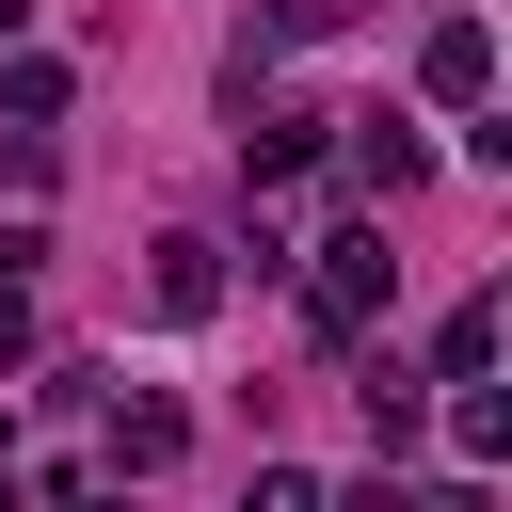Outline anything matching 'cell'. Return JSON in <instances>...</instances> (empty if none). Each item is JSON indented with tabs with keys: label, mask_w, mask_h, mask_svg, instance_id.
I'll return each instance as SVG.
<instances>
[{
	"label": "cell",
	"mask_w": 512,
	"mask_h": 512,
	"mask_svg": "<svg viewBox=\"0 0 512 512\" xmlns=\"http://www.w3.org/2000/svg\"><path fill=\"white\" fill-rule=\"evenodd\" d=\"M384 272H400V256H384L368 224H336V240H320V288H304V320H320V336H352V320L384 304Z\"/></svg>",
	"instance_id": "6da1fadb"
},
{
	"label": "cell",
	"mask_w": 512,
	"mask_h": 512,
	"mask_svg": "<svg viewBox=\"0 0 512 512\" xmlns=\"http://www.w3.org/2000/svg\"><path fill=\"white\" fill-rule=\"evenodd\" d=\"M416 80H432L448 112H480V96H496V32H480V16H432V48H416Z\"/></svg>",
	"instance_id": "7a4b0ae2"
},
{
	"label": "cell",
	"mask_w": 512,
	"mask_h": 512,
	"mask_svg": "<svg viewBox=\"0 0 512 512\" xmlns=\"http://www.w3.org/2000/svg\"><path fill=\"white\" fill-rule=\"evenodd\" d=\"M224 304V256L208 240H160V320H208Z\"/></svg>",
	"instance_id": "3957f363"
},
{
	"label": "cell",
	"mask_w": 512,
	"mask_h": 512,
	"mask_svg": "<svg viewBox=\"0 0 512 512\" xmlns=\"http://www.w3.org/2000/svg\"><path fill=\"white\" fill-rule=\"evenodd\" d=\"M352 176H368V192H416L432 160H416V128H400V112H368V144H352Z\"/></svg>",
	"instance_id": "277c9868"
},
{
	"label": "cell",
	"mask_w": 512,
	"mask_h": 512,
	"mask_svg": "<svg viewBox=\"0 0 512 512\" xmlns=\"http://www.w3.org/2000/svg\"><path fill=\"white\" fill-rule=\"evenodd\" d=\"M432 368H448V384H480V368H496V304H448V336H432Z\"/></svg>",
	"instance_id": "5b68a950"
},
{
	"label": "cell",
	"mask_w": 512,
	"mask_h": 512,
	"mask_svg": "<svg viewBox=\"0 0 512 512\" xmlns=\"http://www.w3.org/2000/svg\"><path fill=\"white\" fill-rule=\"evenodd\" d=\"M112 464H128V480L176 464V400H128V416H112Z\"/></svg>",
	"instance_id": "8992f818"
}]
</instances>
